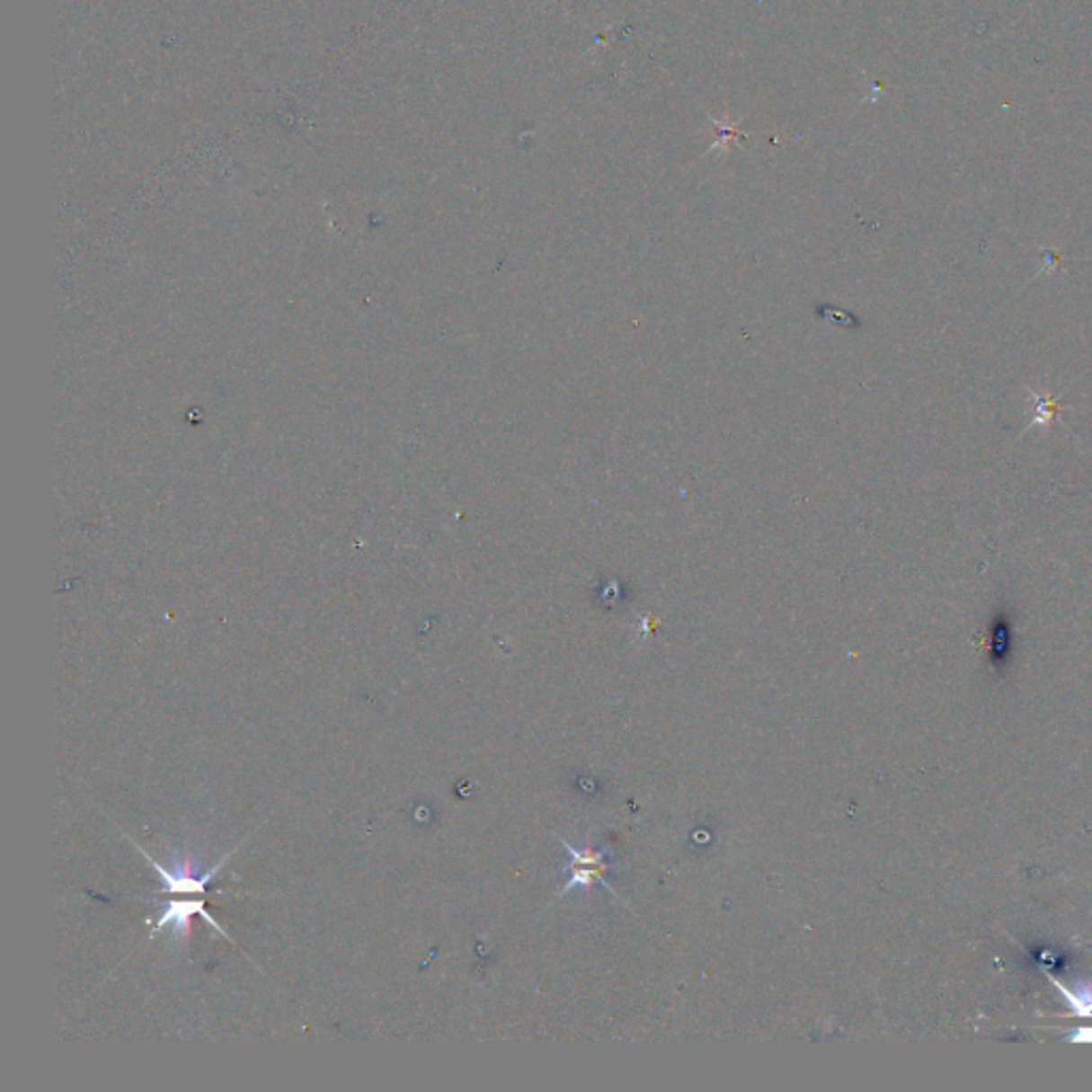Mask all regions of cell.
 Segmentation results:
<instances>
[{
	"instance_id": "1",
	"label": "cell",
	"mask_w": 1092,
	"mask_h": 1092,
	"mask_svg": "<svg viewBox=\"0 0 1092 1092\" xmlns=\"http://www.w3.org/2000/svg\"><path fill=\"white\" fill-rule=\"evenodd\" d=\"M572 882L570 885H591V883H606L604 873L608 871V865L604 862V854H593V851H572Z\"/></svg>"
},
{
	"instance_id": "2",
	"label": "cell",
	"mask_w": 1092,
	"mask_h": 1092,
	"mask_svg": "<svg viewBox=\"0 0 1092 1092\" xmlns=\"http://www.w3.org/2000/svg\"><path fill=\"white\" fill-rule=\"evenodd\" d=\"M1026 393H1028V397L1033 399L1034 410H1033L1031 422H1028V425L1025 429H1022V436H1025L1026 431H1031L1033 427H1043L1045 429V427H1050L1052 422H1056V421L1061 422L1062 404H1061L1059 395H1050V393H1034L1033 388H1028V386H1026Z\"/></svg>"
},
{
	"instance_id": "3",
	"label": "cell",
	"mask_w": 1092,
	"mask_h": 1092,
	"mask_svg": "<svg viewBox=\"0 0 1092 1092\" xmlns=\"http://www.w3.org/2000/svg\"><path fill=\"white\" fill-rule=\"evenodd\" d=\"M192 916H201L205 919V922L214 926V928H218L220 933H225V930H222V926L216 924L214 918L209 916L208 909H205L203 902H197V901H192V902H169L167 911H164V916L160 918V922L156 924V930L163 928V926H169V924H186V919H191Z\"/></svg>"
}]
</instances>
